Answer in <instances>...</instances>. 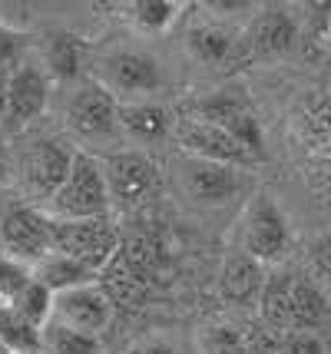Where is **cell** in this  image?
Returning a JSON list of instances; mask_svg holds the SVG:
<instances>
[{
	"instance_id": "6da1fadb",
	"label": "cell",
	"mask_w": 331,
	"mask_h": 354,
	"mask_svg": "<svg viewBox=\"0 0 331 354\" xmlns=\"http://www.w3.org/2000/svg\"><path fill=\"white\" fill-rule=\"evenodd\" d=\"M110 185L103 172V159L86 149L73 156L64 185L47 199L50 218H103L110 212Z\"/></svg>"
},
{
	"instance_id": "7a4b0ae2",
	"label": "cell",
	"mask_w": 331,
	"mask_h": 354,
	"mask_svg": "<svg viewBox=\"0 0 331 354\" xmlns=\"http://www.w3.org/2000/svg\"><path fill=\"white\" fill-rule=\"evenodd\" d=\"M50 239H53V252L70 255L83 262L86 268H93L96 275H103L113 265V259L120 255V232L110 222V216L103 218H50Z\"/></svg>"
},
{
	"instance_id": "3957f363",
	"label": "cell",
	"mask_w": 331,
	"mask_h": 354,
	"mask_svg": "<svg viewBox=\"0 0 331 354\" xmlns=\"http://www.w3.org/2000/svg\"><path fill=\"white\" fill-rule=\"evenodd\" d=\"M288 245H292V229L285 212L265 192L252 196L238 222V252H245L249 259L262 265H272L285 259Z\"/></svg>"
},
{
	"instance_id": "277c9868",
	"label": "cell",
	"mask_w": 331,
	"mask_h": 354,
	"mask_svg": "<svg viewBox=\"0 0 331 354\" xmlns=\"http://www.w3.org/2000/svg\"><path fill=\"white\" fill-rule=\"evenodd\" d=\"M66 126L79 142H110L120 133V100L90 80L73 93L66 106Z\"/></svg>"
},
{
	"instance_id": "5b68a950",
	"label": "cell",
	"mask_w": 331,
	"mask_h": 354,
	"mask_svg": "<svg viewBox=\"0 0 331 354\" xmlns=\"http://www.w3.org/2000/svg\"><path fill=\"white\" fill-rule=\"evenodd\" d=\"M0 248L23 265L44 262L53 252L50 239V216L33 205H10L0 216Z\"/></svg>"
},
{
	"instance_id": "8992f818",
	"label": "cell",
	"mask_w": 331,
	"mask_h": 354,
	"mask_svg": "<svg viewBox=\"0 0 331 354\" xmlns=\"http://www.w3.org/2000/svg\"><path fill=\"white\" fill-rule=\"evenodd\" d=\"M96 83L110 90L120 103L140 100L159 86V63L142 50H113L96 63Z\"/></svg>"
},
{
	"instance_id": "52a82bcc",
	"label": "cell",
	"mask_w": 331,
	"mask_h": 354,
	"mask_svg": "<svg viewBox=\"0 0 331 354\" xmlns=\"http://www.w3.org/2000/svg\"><path fill=\"white\" fill-rule=\"evenodd\" d=\"M176 183L186 192V199H192L196 205H225L242 192V169L196 159V156H179Z\"/></svg>"
},
{
	"instance_id": "ba28073f",
	"label": "cell",
	"mask_w": 331,
	"mask_h": 354,
	"mask_svg": "<svg viewBox=\"0 0 331 354\" xmlns=\"http://www.w3.org/2000/svg\"><path fill=\"white\" fill-rule=\"evenodd\" d=\"M196 120L225 129V133L236 139L238 146L252 156V159H262V153H265V139H262L258 116L252 113L249 100L238 96V93L222 90V93H216V96L202 100V103H199V113H196Z\"/></svg>"
},
{
	"instance_id": "9c48e42d",
	"label": "cell",
	"mask_w": 331,
	"mask_h": 354,
	"mask_svg": "<svg viewBox=\"0 0 331 354\" xmlns=\"http://www.w3.org/2000/svg\"><path fill=\"white\" fill-rule=\"evenodd\" d=\"M113 308L116 305H113L110 292L103 288V281H90V285L70 288L53 298V322L100 338L113 322Z\"/></svg>"
},
{
	"instance_id": "30bf717a",
	"label": "cell",
	"mask_w": 331,
	"mask_h": 354,
	"mask_svg": "<svg viewBox=\"0 0 331 354\" xmlns=\"http://www.w3.org/2000/svg\"><path fill=\"white\" fill-rule=\"evenodd\" d=\"M106 185H110V202L123 209H136L149 199V192L156 189V166L142 153H116L103 159Z\"/></svg>"
},
{
	"instance_id": "8fae6325",
	"label": "cell",
	"mask_w": 331,
	"mask_h": 354,
	"mask_svg": "<svg viewBox=\"0 0 331 354\" xmlns=\"http://www.w3.org/2000/svg\"><path fill=\"white\" fill-rule=\"evenodd\" d=\"M176 139H179V146H182V156H196V159L222 162V166H236V169L255 162L252 156L245 153L225 129H219V126H212V123H202V120H196V116L186 120V123H179Z\"/></svg>"
},
{
	"instance_id": "7c38bea8",
	"label": "cell",
	"mask_w": 331,
	"mask_h": 354,
	"mask_svg": "<svg viewBox=\"0 0 331 354\" xmlns=\"http://www.w3.org/2000/svg\"><path fill=\"white\" fill-rule=\"evenodd\" d=\"M295 44H299V20L285 7H262L252 17V27L242 37L245 53L258 57V60L282 57L288 50H295Z\"/></svg>"
},
{
	"instance_id": "4fadbf2b",
	"label": "cell",
	"mask_w": 331,
	"mask_h": 354,
	"mask_svg": "<svg viewBox=\"0 0 331 354\" xmlns=\"http://www.w3.org/2000/svg\"><path fill=\"white\" fill-rule=\"evenodd\" d=\"M73 156L66 146L60 142H53V139H40V142H33L30 149L23 153V185H27V192L37 196V199H50L60 185H64L66 172L73 166Z\"/></svg>"
},
{
	"instance_id": "5bb4252c",
	"label": "cell",
	"mask_w": 331,
	"mask_h": 354,
	"mask_svg": "<svg viewBox=\"0 0 331 354\" xmlns=\"http://www.w3.org/2000/svg\"><path fill=\"white\" fill-rule=\"evenodd\" d=\"M295 136L318 166L331 172V96H308L295 113Z\"/></svg>"
},
{
	"instance_id": "9a60e30c",
	"label": "cell",
	"mask_w": 331,
	"mask_h": 354,
	"mask_svg": "<svg viewBox=\"0 0 331 354\" xmlns=\"http://www.w3.org/2000/svg\"><path fill=\"white\" fill-rule=\"evenodd\" d=\"M47 109V77L33 63H17L10 70V93H7V120L30 123Z\"/></svg>"
},
{
	"instance_id": "2e32d148",
	"label": "cell",
	"mask_w": 331,
	"mask_h": 354,
	"mask_svg": "<svg viewBox=\"0 0 331 354\" xmlns=\"http://www.w3.org/2000/svg\"><path fill=\"white\" fill-rule=\"evenodd\" d=\"M292 328L295 331H315L321 338H328L331 331V295L325 285H318L315 278L295 275V292H292ZM288 328V331H292Z\"/></svg>"
},
{
	"instance_id": "e0dca14e",
	"label": "cell",
	"mask_w": 331,
	"mask_h": 354,
	"mask_svg": "<svg viewBox=\"0 0 331 354\" xmlns=\"http://www.w3.org/2000/svg\"><path fill=\"white\" fill-rule=\"evenodd\" d=\"M265 278H268L265 265L249 259L245 252H236L222 265L219 292L232 305H252V301H258V295L265 288Z\"/></svg>"
},
{
	"instance_id": "ac0fdd59",
	"label": "cell",
	"mask_w": 331,
	"mask_h": 354,
	"mask_svg": "<svg viewBox=\"0 0 331 354\" xmlns=\"http://www.w3.org/2000/svg\"><path fill=\"white\" fill-rule=\"evenodd\" d=\"M120 129L136 142H159L169 136L173 120L166 109L149 100H126V103H120Z\"/></svg>"
},
{
	"instance_id": "d6986e66",
	"label": "cell",
	"mask_w": 331,
	"mask_h": 354,
	"mask_svg": "<svg viewBox=\"0 0 331 354\" xmlns=\"http://www.w3.org/2000/svg\"><path fill=\"white\" fill-rule=\"evenodd\" d=\"M33 278L40 285H47L53 295H64L70 288H79V285H90V281H100L93 268H86L83 262L70 259V255H60V252H50L44 262L33 265Z\"/></svg>"
},
{
	"instance_id": "ffe728a7",
	"label": "cell",
	"mask_w": 331,
	"mask_h": 354,
	"mask_svg": "<svg viewBox=\"0 0 331 354\" xmlns=\"http://www.w3.org/2000/svg\"><path fill=\"white\" fill-rule=\"evenodd\" d=\"M292 292H295V275L292 272H272L265 278L262 295H258L262 324H268L278 335L292 328Z\"/></svg>"
},
{
	"instance_id": "44dd1931",
	"label": "cell",
	"mask_w": 331,
	"mask_h": 354,
	"mask_svg": "<svg viewBox=\"0 0 331 354\" xmlns=\"http://www.w3.org/2000/svg\"><path fill=\"white\" fill-rule=\"evenodd\" d=\"M186 44H189V50L196 53V60L222 66V63H229L232 57H236V46L242 44V40H236V33L229 30L225 24L209 20V24L192 27L189 37H186Z\"/></svg>"
},
{
	"instance_id": "7402d4cb",
	"label": "cell",
	"mask_w": 331,
	"mask_h": 354,
	"mask_svg": "<svg viewBox=\"0 0 331 354\" xmlns=\"http://www.w3.org/2000/svg\"><path fill=\"white\" fill-rule=\"evenodd\" d=\"M0 348L3 354H44V328L10 305H0Z\"/></svg>"
},
{
	"instance_id": "603a6c76",
	"label": "cell",
	"mask_w": 331,
	"mask_h": 354,
	"mask_svg": "<svg viewBox=\"0 0 331 354\" xmlns=\"http://www.w3.org/2000/svg\"><path fill=\"white\" fill-rule=\"evenodd\" d=\"M129 24L142 33H166L179 20V3L169 0H136L126 7Z\"/></svg>"
},
{
	"instance_id": "cb8c5ba5",
	"label": "cell",
	"mask_w": 331,
	"mask_h": 354,
	"mask_svg": "<svg viewBox=\"0 0 331 354\" xmlns=\"http://www.w3.org/2000/svg\"><path fill=\"white\" fill-rule=\"evenodd\" d=\"M100 354V338L53 322L44 324V354Z\"/></svg>"
},
{
	"instance_id": "d4e9b609",
	"label": "cell",
	"mask_w": 331,
	"mask_h": 354,
	"mask_svg": "<svg viewBox=\"0 0 331 354\" xmlns=\"http://www.w3.org/2000/svg\"><path fill=\"white\" fill-rule=\"evenodd\" d=\"M53 298H57V295L50 292L47 285H40V281L33 278L30 285L10 301V308H17L27 322L37 324V328H44V324L53 318Z\"/></svg>"
},
{
	"instance_id": "484cf974",
	"label": "cell",
	"mask_w": 331,
	"mask_h": 354,
	"mask_svg": "<svg viewBox=\"0 0 331 354\" xmlns=\"http://www.w3.org/2000/svg\"><path fill=\"white\" fill-rule=\"evenodd\" d=\"M196 354H249V348H245V335L238 328H232V324H209V328L199 331Z\"/></svg>"
},
{
	"instance_id": "4316f807",
	"label": "cell",
	"mask_w": 331,
	"mask_h": 354,
	"mask_svg": "<svg viewBox=\"0 0 331 354\" xmlns=\"http://www.w3.org/2000/svg\"><path fill=\"white\" fill-rule=\"evenodd\" d=\"M47 66L53 77L60 80H70L77 73L79 66V44L77 37H70V33H57L47 46Z\"/></svg>"
},
{
	"instance_id": "83f0119b",
	"label": "cell",
	"mask_w": 331,
	"mask_h": 354,
	"mask_svg": "<svg viewBox=\"0 0 331 354\" xmlns=\"http://www.w3.org/2000/svg\"><path fill=\"white\" fill-rule=\"evenodd\" d=\"M282 354H331L328 338L315 331H282Z\"/></svg>"
},
{
	"instance_id": "f1b7e54d",
	"label": "cell",
	"mask_w": 331,
	"mask_h": 354,
	"mask_svg": "<svg viewBox=\"0 0 331 354\" xmlns=\"http://www.w3.org/2000/svg\"><path fill=\"white\" fill-rule=\"evenodd\" d=\"M245 348L249 354H282V335L272 331L268 324H255L245 335Z\"/></svg>"
},
{
	"instance_id": "f546056e",
	"label": "cell",
	"mask_w": 331,
	"mask_h": 354,
	"mask_svg": "<svg viewBox=\"0 0 331 354\" xmlns=\"http://www.w3.org/2000/svg\"><path fill=\"white\" fill-rule=\"evenodd\" d=\"M17 53H20V33L7 30V27H0V70L14 66Z\"/></svg>"
},
{
	"instance_id": "4dcf8cb0",
	"label": "cell",
	"mask_w": 331,
	"mask_h": 354,
	"mask_svg": "<svg viewBox=\"0 0 331 354\" xmlns=\"http://www.w3.org/2000/svg\"><path fill=\"white\" fill-rule=\"evenodd\" d=\"M312 262H315V268L321 272L325 278H331V235L328 239H321L315 245V252H312Z\"/></svg>"
},
{
	"instance_id": "1f68e13d",
	"label": "cell",
	"mask_w": 331,
	"mask_h": 354,
	"mask_svg": "<svg viewBox=\"0 0 331 354\" xmlns=\"http://www.w3.org/2000/svg\"><path fill=\"white\" fill-rule=\"evenodd\" d=\"M129 354H176V348L169 344V341H142V344H136Z\"/></svg>"
},
{
	"instance_id": "d6a6232c",
	"label": "cell",
	"mask_w": 331,
	"mask_h": 354,
	"mask_svg": "<svg viewBox=\"0 0 331 354\" xmlns=\"http://www.w3.org/2000/svg\"><path fill=\"white\" fill-rule=\"evenodd\" d=\"M7 93H10V70H0V120H7Z\"/></svg>"
},
{
	"instance_id": "836d02e7",
	"label": "cell",
	"mask_w": 331,
	"mask_h": 354,
	"mask_svg": "<svg viewBox=\"0 0 331 354\" xmlns=\"http://www.w3.org/2000/svg\"><path fill=\"white\" fill-rule=\"evenodd\" d=\"M10 176V153H7V142L0 139V183H7Z\"/></svg>"
},
{
	"instance_id": "e575fe53",
	"label": "cell",
	"mask_w": 331,
	"mask_h": 354,
	"mask_svg": "<svg viewBox=\"0 0 331 354\" xmlns=\"http://www.w3.org/2000/svg\"><path fill=\"white\" fill-rule=\"evenodd\" d=\"M328 37H331V20H328Z\"/></svg>"
},
{
	"instance_id": "d590c367",
	"label": "cell",
	"mask_w": 331,
	"mask_h": 354,
	"mask_svg": "<svg viewBox=\"0 0 331 354\" xmlns=\"http://www.w3.org/2000/svg\"><path fill=\"white\" fill-rule=\"evenodd\" d=\"M0 354H3V348H0Z\"/></svg>"
}]
</instances>
